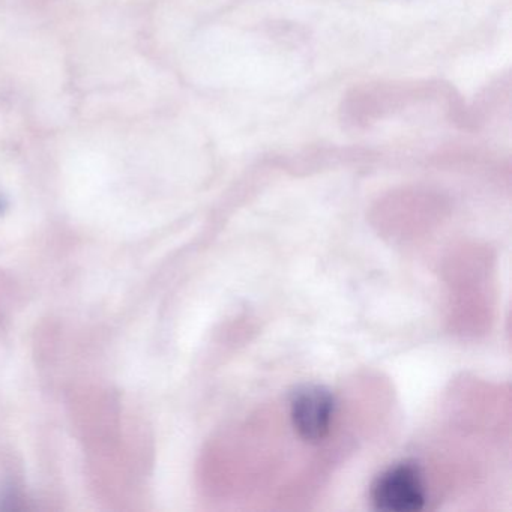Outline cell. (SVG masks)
<instances>
[{"label":"cell","instance_id":"2","mask_svg":"<svg viewBox=\"0 0 512 512\" xmlns=\"http://www.w3.org/2000/svg\"><path fill=\"white\" fill-rule=\"evenodd\" d=\"M334 413L335 398L325 386L304 385L292 394L290 418L305 442H322L331 431Z\"/></svg>","mask_w":512,"mask_h":512},{"label":"cell","instance_id":"3","mask_svg":"<svg viewBox=\"0 0 512 512\" xmlns=\"http://www.w3.org/2000/svg\"><path fill=\"white\" fill-rule=\"evenodd\" d=\"M8 206V200L7 197H5V194L0 191V215L4 214L5 209H7Z\"/></svg>","mask_w":512,"mask_h":512},{"label":"cell","instance_id":"1","mask_svg":"<svg viewBox=\"0 0 512 512\" xmlns=\"http://www.w3.org/2000/svg\"><path fill=\"white\" fill-rule=\"evenodd\" d=\"M425 500L424 476L415 461L392 464L371 485V502L379 511H421Z\"/></svg>","mask_w":512,"mask_h":512}]
</instances>
